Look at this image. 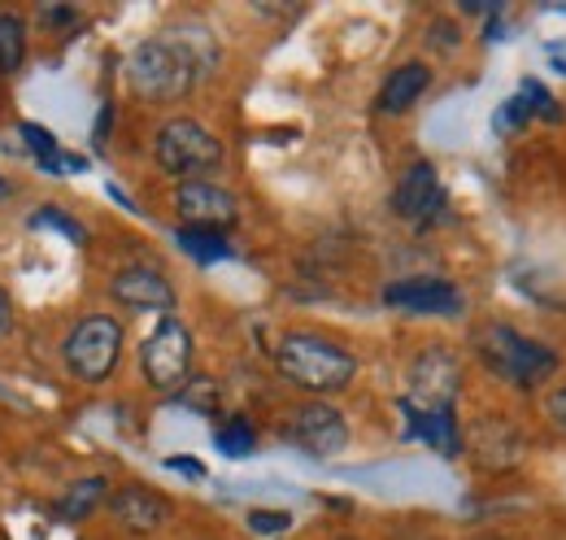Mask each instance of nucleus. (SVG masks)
<instances>
[{"mask_svg":"<svg viewBox=\"0 0 566 540\" xmlns=\"http://www.w3.org/2000/svg\"><path fill=\"white\" fill-rule=\"evenodd\" d=\"M213 66H218L213 35L206 27L188 22L136 44V53L127 58V83L148 105H170V101H184Z\"/></svg>","mask_w":566,"mask_h":540,"instance_id":"1","label":"nucleus"},{"mask_svg":"<svg viewBox=\"0 0 566 540\" xmlns=\"http://www.w3.org/2000/svg\"><path fill=\"white\" fill-rule=\"evenodd\" d=\"M275 366L280 375L310 393V397H332V393H345L357 375V357L327 336H310V332H292L280 340L275 349Z\"/></svg>","mask_w":566,"mask_h":540,"instance_id":"2","label":"nucleus"},{"mask_svg":"<svg viewBox=\"0 0 566 540\" xmlns=\"http://www.w3.org/2000/svg\"><path fill=\"white\" fill-rule=\"evenodd\" d=\"M153 157L170 179L192 184V179H206L210 170H218L227 153H222V139L210 127H201L197 118H170L153 139Z\"/></svg>","mask_w":566,"mask_h":540,"instance_id":"3","label":"nucleus"},{"mask_svg":"<svg viewBox=\"0 0 566 540\" xmlns=\"http://www.w3.org/2000/svg\"><path fill=\"white\" fill-rule=\"evenodd\" d=\"M480 353H484V362L493 366L501 380H514L518 388H536V384H545L554 371H558V353L549 349V344H541V340L523 336V332H514V328H505V323H493V328H484L480 336Z\"/></svg>","mask_w":566,"mask_h":540,"instance_id":"4","label":"nucleus"},{"mask_svg":"<svg viewBox=\"0 0 566 540\" xmlns=\"http://www.w3.org/2000/svg\"><path fill=\"white\" fill-rule=\"evenodd\" d=\"M66 371L83 384H105L123 357V323L109 314H92L83 323H74L66 344H62Z\"/></svg>","mask_w":566,"mask_h":540,"instance_id":"5","label":"nucleus"},{"mask_svg":"<svg viewBox=\"0 0 566 540\" xmlns=\"http://www.w3.org/2000/svg\"><path fill=\"white\" fill-rule=\"evenodd\" d=\"M140 371L157 393H179L192 380V332L175 314L161 319L140 344Z\"/></svg>","mask_w":566,"mask_h":540,"instance_id":"6","label":"nucleus"},{"mask_svg":"<svg viewBox=\"0 0 566 540\" xmlns=\"http://www.w3.org/2000/svg\"><path fill=\"white\" fill-rule=\"evenodd\" d=\"M283 436L310 454V458H336L349 440V427H345V414L327 402H305L296 409H287V423H283Z\"/></svg>","mask_w":566,"mask_h":540,"instance_id":"7","label":"nucleus"},{"mask_svg":"<svg viewBox=\"0 0 566 540\" xmlns=\"http://www.w3.org/2000/svg\"><path fill=\"white\" fill-rule=\"evenodd\" d=\"M109 297H114L118 305H127V310L161 314V319H170V310H175V288H170V279L153 267L118 270L114 283H109Z\"/></svg>","mask_w":566,"mask_h":540,"instance_id":"8","label":"nucleus"},{"mask_svg":"<svg viewBox=\"0 0 566 540\" xmlns=\"http://www.w3.org/2000/svg\"><path fill=\"white\" fill-rule=\"evenodd\" d=\"M440 209H444V188H440L436 166L431 162H415L401 175L397 193H392V214L406 218V222H415V227H427V222H436Z\"/></svg>","mask_w":566,"mask_h":540,"instance_id":"9","label":"nucleus"},{"mask_svg":"<svg viewBox=\"0 0 566 540\" xmlns=\"http://www.w3.org/2000/svg\"><path fill=\"white\" fill-rule=\"evenodd\" d=\"M175 209L188 227H206V231H227L235 222V197L227 188H218L210 179H192V184H179L175 193Z\"/></svg>","mask_w":566,"mask_h":540,"instance_id":"10","label":"nucleus"},{"mask_svg":"<svg viewBox=\"0 0 566 540\" xmlns=\"http://www.w3.org/2000/svg\"><path fill=\"white\" fill-rule=\"evenodd\" d=\"M458 362H453V353H444V349H427L415 357V366H410V402L423 405V409H436V405H453L458 397Z\"/></svg>","mask_w":566,"mask_h":540,"instance_id":"11","label":"nucleus"},{"mask_svg":"<svg viewBox=\"0 0 566 540\" xmlns=\"http://www.w3.org/2000/svg\"><path fill=\"white\" fill-rule=\"evenodd\" d=\"M384 301L401 314H458L462 292L444 279H401L384 288Z\"/></svg>","mask_w":566,"mask_h":540,"instance_id":"12","label":"nucleus"},{"mask_svg":"<svg viewBox=\"0 0 566 540\" xmlns=\"http://www.w3.org/2000/svg\"><path fill=\"white\" fill-rule=\"evenodd\" d=\"M109 515L118 519V528L136 532V537H148L157 528H166L170 519V501L144 484H123L114 497H109Z\"/></svg>","mask_w":566,"mask_h":540,"instance_id":"13","label":"nucleus"},{"mask_svg":"<svg viewBox=\"0 0 566 540\" xmlns=\"http://www.w3.org/2000/svg\"><path fill=\"white\" fill-rule=\"evenodd\" d=\"M406 409V432L415 440H427L436 454L444 458H458L462 454V432H458V418H453V405H436V409H423L415 402H401Z\"/></svg>","mask_w":566,"mask_h":540,"instance_id":"14","label":"nucleus"},{"mask_svg":"<svg viewBox=\"0 0 566 540\" xmlns=\"http://www.w3.org/2000/svg\"><path fill=\"white\" fill-rule=\"evenodd\" d=\"M427 87H431V66L427 62H406V66H397L384 79L375 105H379V114H406Z\"/></svg>","mask_w":566,"mask_h":540,"instance_id":"15","label":"nucleus"},{"mask_svg":"<svg viewBox=\"0 0 566 540\" xmlns=\"http://www.w3.org/2000/svg\"><path fill=\"white\" fill-rule=\"evenodd\" d=\"M109 497V479L105 475H87V479H74L71 492L57 501V515L66 519V523H78V519H87L101 501Z\"/></svg>","mask_w":566,"mask_h":540,"instance_id":"16","label":"nucleus"},{"mask_svg":"<svg viewBox=\"0 0 566 540\" xmlns=\"http://www.w3.org/2000/svg\"><path fill=\"white\" fill-rule=\"evenodd\" d=\"M179 249L188 253V258H197L201 267H210V262H222V258H231V245H227V236L222 231H206V227H179Z\"/></svg>","mask_w":566,"mask_h":540,"instance_id":"17","label":"nucleus"},{"mask_svg":"<svg viewBox=\"0 0 566 540\" xmlns=\"http://www.w3.org/2000/svg\"><path fill=\"white\" fill-rule=\"evenodd\" d=\"M27 58V27L18 13L0 9V74H13Z\"/></svg>","mask_w":566,"mask_h":540,"instance_id":"18","label":"nucleus"},{"mask_svg":"<svg viewBox=\"0 0 566 540\" xmlns=\"http://www.w3.org/2000/svg\"><path fill=\"white\" fill-rule=\"evenodd\" d=\"M22 139H27V148L40 157V166L49 170V175H66L71 166H66V153L57 148V139L49 127H40V123H22Z\"/></svg>","mask_w":566,"mask_h":540,"instance_id":"19","label":"nucleus"},{"mask_svg":"<svg viewBox=\"0 0 566 540\" xmlns=\"http://www.w3.org/2000/svg\"><path fill=\"white\" fill-rule=\"evenodd\" d=\"M213 445H218V454H227V458H249V454L258 449V432L249 427V418H231V423H222V427L213 432Z\"/></svg>","mask_w":566,"mask_h":540,"instance_id":"20","label":"nucleus"},{"mask_svg":"<svg viewBox=\"0 0 566 540\" xmlns=\"http://www.w3.org/2000/svg\"><path fill=\"white\" fill-rule=\"evenodd\" d=\"M31 222H35V227H53V231H62V236H66L71 245H87V231H83V227H78L74 218H66L62 209H40V214H35Z\"/></svg>","mask_w":566,"mask_h":540,"instance_id":"21","label":"nucleus"},{"mask_svg":"<svg viewBox=\"0 0 566 540\" xmlns=\"http://www.w3.org/2000/svg\"><path fill=\"white\" fill-rule=\"evenodd\" d=\"M249 528L258 537H280V532L292 528V515L287 510H249Z\"/></svg>","mask_w":566,"mask_h":540,"instance_id":"22","label":"nucleus"},{"mask_svg":"<svg viewBox=\"0 0 566 540\" xmlns=\"http://www.w3.org/2000/svg\"><path fill=\"white\" fill-rule=\"evenodd\" d=\"M518 96L527 101V110H532V114H541V118H558V105H554V96H549V92H545L536 79H523Z\"/></svg>","mask_w":566,"mask_h":540,"instance_id":"23","label":"nucleus"},{"mask_svg":"<svg viewBox=\"0 0 566 540\" xmlns=\"http://www.w3.org/2000/svg\"><path fill=\"white\" fill-rule=\"evenodd\" d=\"M527 118H532V110H527V101H523V96H510V101H505V105L496 110V132L505 135V132H510V127H523Z\"/></svg>","mask_w":566,"mask_h":540,"instance_id":"24","label":"nucleus"},{"mask_svg":"<svg viewBox=\"0 0 566 540\" xmlns=\"http://www.w3.org/2000/svg\"><path fill=\"white\" fill-rule=\"evenodd\" d=\"M192 388L184 393V402L197 405V409H213V402H218V388H213V380H188Z\"/></svg>","mask_w":566,"mask_h":540,"instance_id":"25","label":"nucleus"},{"mask_svg":"<svg viewBox=\"0 0 566 540\" xmlns=\"http://www.w3.org/2000/svg\"><path fill=\"white\" fill-rule=\"evenodd\" d=\"M40 18H44V22H62V27H71L78 13H74L71 4H44V9H40Z\"/></svg>","mask_w":566,"mask_h":540,"instance_id":"26","label":"nucleus"},{"mask_svg":"<svg viewBox=\"0 0 566 540\" xmlns=\"http://www.w3.org/2000/svg\"><path fill=\"white\" fill-rule=\"evenodd\" d=\"M549 418H554V423H558V427L566 432V384L549 393Z\"/></svg>","mask_w":566,"mask_h":540,"instance_id":"27","label":"nucleus"},{"mask_svg":"<svg viewBox=\"0 0 566 540\" xmlns=\"http://www.w3.org/2000/svg\"><path fill=\"white\" fill-rule=\"evenodd\" d=\"M166 467H170V471H179V475H192V479H206V467H201L197 458H170Z\"/></svg>","mask_w":566,"mask_h":540,"instance_id":"28","label":"nucleus"},{"mask_svg":"<svg viewBox=\"0 0 566 540\" xmlns=\"http://www.w3.org/2000/svg\"><path fill=\"white\" fill-rule=\"evenodd\" d=\"M9 328H13V305H9V292L0 288V336H9Z\"/></svg>","mask_w":566,"mask_h":540,"instance_id":"29","label":"nucleus"},{"mask_svg":"<svg viewBox=\"0 0 566 540\" xmlns=\"http://www.w3.org/2000/svg\"><path fill=\"white\" fill-rule=\"evenodd\" d=\"M109 118H114V105H105V110H101V118H96V135H92L96 144H105V135H109Z\"/></svg>","mask_w":566,"mask_h":540,"instance_id":"30","label":"nucleus"},{"mask_svg":"<svg viewBox=\"0 0 566 540\" xmlns=\"http://www.w3.org/2000/svg\"><path fill=\"white\" fill-rule=\"evenodd\" d=\"M549 62L566 74V44H549Z\"/></svg>","mask_w":566,"mask_h":540,"instance_id":"31","label":"nucleus"},{"mask_svg":"<svg viewBox=\"0 0 566 540\" xmlns=\"http://www.w3.org/2000/svg\"><path fill=\"white\" fill-rule=\"evenodd\" d=\"M0 193H4V179H0Z\"/></svg>","mask_w":566,"mask_h":540,"instance_id":"32","label":"nucleus"},{"mask_svg":"<svg viewBox=\"0 0 566 540\" xmlns=\"http://www.w3.org/2000/svg\"><path fill=\"white\" fill-rule=\"evenodd\" d=\"M340 540H354V537H340Z\"/></svg>","mask_w":566,"mask_h":540,"instance_id":"33","label":"nucleus"}]
</instances>
